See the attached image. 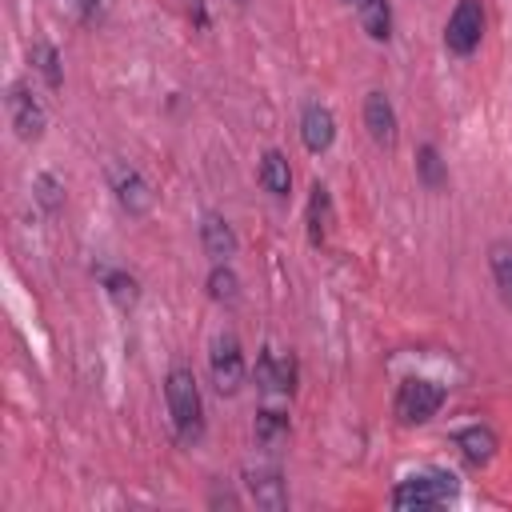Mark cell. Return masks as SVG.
<instances>
[{"mask_svg": "<svg viewBox=\"0 0 512 512\" xmlns=\"http://www.w3.org/2000/svg\"><path fill=\"white\" fill-rule=\"evenodd\" d=\"M164 400H168V416L172 428L184 444H196L204 436V400L196 388V376L188 368H172L164 380Z\"/></svg>", "mask_w": 512, "mask_h": 512, "instance_id": "6da1fadb", "label": "cell"}, {"mask_svg": "<svg viewBox=\"0 0 512 512\" xmlns=\"http://www.w3.org/2000/svg\"><path fill=\"white\" fill-rule=\"evenodd\" d=\"M452 496H456V476H448V472H420V476H408L392 488L396 508H432V504H444Z\"/></svg>", "mask_w": 512, "mask_h": 512, "instance_id": "7a4b0ae2", "label": "cell"}, {"mask_svg": "<svg viewBox=\"0 0 512 512\" xmlns=\"http://www.w3.org/2000/svg\"><path fill=\"white\" fill-rule=\"evenodd\" d=\"M480 36H484V4H480V0H460V4L452 8L448 24H444V44H448V52L468 56V52H476Z\"/></svg>", "mask_w": 512, "mask_h": 512, "instance_id": "3957f363", "label": "cell"}, {"mask_svg": "<svg viewBox=\"0 0 512 512\" xmlns=\"http://www.w3.org/2000/svg\"><path fill=\"white\" fill-rule=\"evenodd\" d=\"M444 404V388L440 384H432V380H404L400 388H396V416L404 420V424H424L428 416H436V408Z\"/></svg>", "mask_w": 512, "mask_h": 512, "instance_id": "277c9868", "label": "cell"}, {"mask_svg": "<svg viewBox=\"0 0 512 512\" xmlns=\"http://www.w3.org/2000/svg\"><path fill=\"white\" fill-rule=\"evenodd\" d=\"M208 368H212V380H216L220 396H232V392L244 384V352H240V340H236L232 332H220V336L212 340Z\"/></svg>", "mask_w": 512, "mask_h": 512, "instance_id": "5b68a950", "label": "cell"}, {"mask_svg": "<svg viewBox=\"0 0 512 512\" xmlns=\"http://www.w3.org/2000/svg\"><path fill=\"white\" fill-rule=\"evenodd\" d=\"M8 116H12V128H16L20 140H40L44 136L48 112L36 100V92H28V84H20V80L8 88Z\"/></svg>", "mask_w": 512, "mask_h": 512, "instance_id": "8992f818", "label": "cell"}, {"mask_svg": "<svg viewBox=\"0 0 512 512\" xmlns=\"http://www.w3.org/2000/svg\"><path fill=\"white\" fill-rule=\"evenodd\" d=\"M108 180H112L116 204H120L128 216H144V212L152 208V188H148V180H144L132 164H112V168H108Z\"/></svg>", "mask_w": 512, "mask_h": 512, "instance_id": "52a82bcc", "label": "cell"}, {"mask_svg": "<svg viewBox=\"0 0 512 512\" xmlns=\"http://www.w3.org/2000/svg\"><path fill=\"white\" fill-rule=\"evenodd\" d=\"M300 140H304V148L308 152H328L332 148V140H336V116L324 108V104H304V112H300Z\"/></svg>", "mask_w": 512, "mask_h": 512, "instance_id": "ba28073f", "label": "cell"}, {"mask_svg": "<svg viewBox=\"0 0 512 512\" xmlns=\"http://www.w3.org/2000/svg\"><path fill=\"white\" fill-rule=\"evenodd\" d=\"M364 128L380 148L396 144V108H392V100L384 92H368L364 96Z\"/></svg>", "mask_w": 512, "mask_h": 512, "instance_id": "9c48e42d", "label": "cell"}, {"mask_svg": "<svg viewBox=\"0 0 512 512\" xmlns=\"http://www.w3.org/2000/svg\"><path fill=\"white\" fill-rule=\"evenodd\" d=\"M244 484H248V492H252V500L260 508H268V512L288 508V488H284V480H280L276 468H248L244 472Z\"/></svg>", "mask_w": 512, "mask_h": 512, "instance_id": "30bf717a", "label": "cell"}, {"mask_svg": "<svg viewBox=\"0 0 512 512\" xmlns=\"http://www.w3.org/2000/svg\"><path fill=\"white\" fill-rule=\"evenodd\" d=\"M200 244L216 264H228V256H236V232L220 212H204L200 220Z\"/></svg>", "mask_w": 512, "mask_h": 512, "instance_id": "8fae6325", "label": "cell"}, {"mask_svg": "<svg viewBox=\"0 0 512 512\" xmlns=\"http://www.w3.org/2000/svg\"><path fill=\"white\" fill-rule=\"evenodd\" d=\"M456 448L464 452L468 464H488L496 456V432L488 424H472V428H460L456 432Z\"/></svg>", "mask_w": 512, "mask_h": 512, "instance_id": "7c38bea8", "label": "cell"}, {"mask_svg": "<svg viewBox=\"0 0 512 512\" xmlns=\"http://www.w3.org/2000/svg\"><path fill=\"white\" fill-rule=\"evenodd\" d=\"M292 380H296L292 360H280L272 352H260V360H256V384L264 392H292Z\"/></svg>", "mask_w": 512, "mask_h": 512, "instance_id": "4fadbf2b", "label": "cell"}, {"mask_svg": "<svg viewBox=\"0 0 512 512\" xmlns=\"http://www.w3.org/2000/svg\"><path fill=\"white\" fill-rule=\"evenodd\" d=\"M260 184L272 192V196H288L292 192V168H288V156L268 148L260 156Z\"/></svg>", "mask_w": 512, "mask_h": 512, "instance_id": "5bb4252c", "label": "cell"}, {"mask_svg": "<svg viewBox=\"0 0 512 512\" xmlns=\"http://www.w3.org/2000/svg\"><path fill=\"white\" fill-rule=\"evenodd\" d=\"M328 224H332V196H328L324 184H312V196H308V240L324 244Z\"/></svg>", "mask_w": 512, "mask_h": 512, "instance_id": "9a60e30c", "label": "cell"}, {"mask_svg": "<svg viewBox=\"0 0 512 512\" xmlns=\"http://www.w3.org/2000/svg\"><path fill=\"white\" fill-rule=\"evenodd\" d=\"M356 16L364 24V32L372 40H388L392 36V8L388 0H356Z\"/></svg>", "mask_w": 512, "mask_h": 512, "instance_id": "2e32d148", "label": "cell"}, {"mask_svg": "<svg viewBox=\"0 0 512 512\" xmlns=\"http://www.w3.org/2000/svg\"><path fill=\"white\" fill-rule=\"evenodd\" d=\"M28 60H32V68L44 76V84H48V88H60V84H64L60 52H56L48 40H36V44H32V52H28Z\"/></svg>", "mask_w": 512, "mask_h": 512, "instance_id": "e0dca14e", "label": "cell"}, {"mask_svg": "<svg viewBox=\"0 0 512 512\" xmlns=\"http://www.w3.org/2000/svg\"><path fill=\"white\" fill-rule=\"evenodd\" d=\"M416 176L432 192H440L448 184V168H444V160H440V152L432 144H420V152H416Z\"/></svg>", "mask_w": 512, "mask_h": 512, "instance_id": "ac0fdd59", "label": "cell"}, {"mask_svg": "<svg viewBox=\"0 0 512 512\" xmlns=\"http://www.w3.org/2000/svg\"><path fill=\"white\" fill-rule=\"evenodd\" d=\"M488 264H492V280H496L500 296L512 304V240H496L488 248Z\"/></svg>", "mask_w": 512, "mask_h": 512, "instance_id": "d6986e66", "label": "cell"}, {"mask_svg": "<svg viewBox=\"0 0 512 512\" xmlns=\"http://www.w3.org/2000/svg\"><path fill=\"white\" fill-rule=\"evenodd\" d=\"M208 296L220 300V304H236L240 300V280H236V272L228 264H216L208 272Z\"/></svg>", "mask_w": 512, "mask_h": 512, "instance_id": "ffe728a7", "label": "cell"}, {"mask_svg": "<svg viewBox=\"0 0 512 512\" xmlns=\"http://www.w3.org/2000/svg\"><path fill=\"white\" fill-rule=\"evenodd\" d=\"M284 436H288V416H280V412H272V408L256 412V440H260V444L276 448Z\"/></svg>", "mask_w": 512, "mask_h": 512, "instance_id": "44dd1931", "label": "cell"}, {"mask_svg": "<svg viewBox=\"0 0 512 512\" xmlns=\"http://www.w3.org/2000/svg\"><path fill=\"white\" fill-rule=\"evenodd\" d=\"M104 288H108V296H112L120 308H132L136 296H140V284H136V276H128V272H104Z\"/></svg>", "mask_w": 512, "mask_h": 512, "instance_id": "7402d4cb", "label": "cell"}, {"mask_svg": "<svg viewBox=\"0 0 512 512\" xmlns=\"http://www.w3.org/2000/svg\"><path fill=\"white\" fill-rule=\"evenodd\" d=\"M32 188H36V200H40V208H44V212H56V208L64 204V188H60V180H56V176L40 172Z\"/></svg>", "mask_w": 512, "mask_h": 512, "instance_id": "603a6c76", "label": "cell"}, {"mask_svg": "<svg viewBox=\"0 0 512 512\" xmlns=\"http://www.w3.org/2000/svg\"><path fill=\"white\" fill-rule=\"evenodd\" d=\"M80 4V12H84V20H92L96 12H100V0H76Z\"/></svg>", "mask_w": 512, "mask_h": 512, "instance_id": "cb8c5ba5", "label": "cell"}, {"mask_svg": "<svg viewBox=\"0 0 512 512\" xmlns=\"http://www.w3.org/2000/svg\"><path fill=\"white\" fill-rule=\"evenodd\" d=\"M232 4H248V0H232Z\"/></svg>", "mask_w": 512, "mask_h": 512, "instance_id": "d4e9b609", "label": "cell"}, {"mask_svg": "<svg viewBox=\"0 0 512 512\" xmlns=\"http://www.w3.org/2000/svg\"><path fill=\"white\" fill-rule=\"evenodd\" d=\"M352 4H356V0H352Z\"/></svg>", "mask_w": 512, "mask_h": 512, "instance_id": "484cf974", "label": "cell"}]
</instances>
